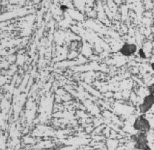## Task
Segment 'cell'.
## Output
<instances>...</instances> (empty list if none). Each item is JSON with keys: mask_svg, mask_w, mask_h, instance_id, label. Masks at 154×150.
Returning <instances> with one entry per match:
<instances>
[{"mask_svg": "<svg viewBox=\"0 0 154 150\" xmlns=\"http://www.w3.org/2000/svg\"><path fill=\"white\" fill-rule=\"evenodd\" d=\"M131 139L137 150H151L146 133H137L131 136Z\"/></svg>", "mask_w": 154, "mask_h": 150, "instance_id": "cell-1", "label": "cell"}, {"mask_svg": "<svg viewBox=\"0 0 154 150\" xmlns=\"http://www.w3.org/2000/svg\"><path fill=\"white\" fill-rule=\"evenodd\" d=\"M133 128L137 133H146L149 132L151 129V125H150L149 120L147 119L143 115H141L135 119L134 123H133Z\"/></svg>", "mask_w": 154, "mask_h": 150, "instance_id": "cell-2", "label": "cell"}, {"mask_svg": "<svg viewBox=\"0 0 154 150\" xmlns=\"http://www.w3.org/2000/svg\"><path fill=\"white\" fill-rule=\"evenodd\" d=\"M154 105V94H149L143 98V102L139 105V111L142 114L147 113Z\"/></svg>", "mask_w": 154, "mask_h": 150, "instance_id": "cell-3", "label": "cell"}, {"mask_svg": "<svg viewBox=\"0 0 154 150\" xmlns=\"http://www.w3.org/2000/svg\"><path fill=\"white\" fill-rule=\"evenodd\" d=\"M137 49V47L134 44L125 42L122 45L121 49H120V52L122 55L127 56V57H130V56L134 55L136 53Z\"/></svg>", "mask_w": 154, "mask_h": 150, "instance_id": "cell-4", "label": "cell"}, {"mask_svg": "<svg viewBox=\"0 0 154 150\" xmlns=\"http://www.w3.org/2000/svg\"><path fill=\"white\" fill-rule=\"evenodd\" d=\"M149 92L150 94H154V83H152L151 85H150L149 87H148Z\"/></svg>", "mask_w": 154, "mask_h": 150, "instance_id": "cell-5", "label": "cell"}, {"mask_svg": "<svg viewBox=\"0 0 154 150\" xmlns=\"http://www.w3.org/2000/svg\"><path fill=\"white\" fill-rule=\"evenodd\" d=\"M139 54H140V57H144L145 58V55H144V53H143V51H142V50L141 49H140L139 50Z\"/></svg>", "mask_w": 154, "mask_h": 150, "instance_id": "cell-6", "label": "cell"}, {"mask_svg": "<svg viewBox=\"0 0 154 150\" xmlns=\"http://www.w3.org/2000/svg\"><path fill=\"white\" fill-rule=\"evenodd\" d=\"M151 67H152V68H153V70H154V63H153V64H152V65H151Z\"/></svg>", "mask_w": 154, "mask_h": 150, "instance_id": "cell-7", "label": "cell"}]
</instances>
